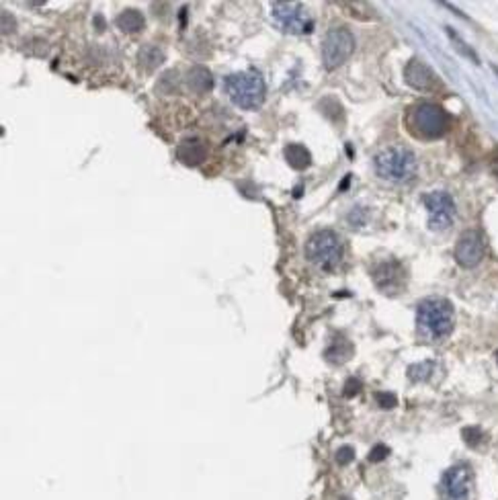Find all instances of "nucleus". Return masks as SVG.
I'll list each match as a JSON object with an SVG mask.
<instances>
[{
	"instance_id": "nucleus-1",
	"label": "nucleus",
	"mask_w": 498,
	"mask_h": 500,
	"mask_svg": "<svg viewBox=\"0 0 498 500\" xmlns=\"http://www.w3.org/2000/svg\"><path fill=\"white\" fill-rule=\"evenodd\" d=\"M455 324V312L449 300L428 297L416 308V326L419 333L428 340H441L449 336Z\"/></svg>"
},
{
	"instance_id": "nucleus-2",
	"label": "nucleus",
	"mask_w": 498,
	"mask_h": 500,
	"mask_svg": "<svg viewBox=\"0 0 498 500\" xmlns=\"http://www.w3.org/2000/svg\"><path fill=\"white\" fill-rule=\"evenodd\" d=\"M374 168L385 183L404 185L416 177V156L404 146H390L376 156Z\"/></svg>"
},
{
	"instance_id": "nucleus-3",
	"label": "nucleus",
	"mask_w": 498,
	"mask_h": 500,
	"mask_svg": "<svg viewBox=\"0 0 498 500\" xmlns=\"http://www.w3.org/2000/svg\"><path fill=\"white\" fill-rule=\"evenodd\" d=\"M406 125L410 134L421 140H439L449 132L451 120L443 107L435 103H419L408 111Z\"/></svg>"
},
{
	"instance_id": "nucleus-4",
	"label": "nucleus",
	"mask_w": 498,
	"mask_h": 500,
	"mask_svg": "<svg viewBox=\"0 0 498 500\" xmlns=\"http://www.w3.org/2000/svg\"><path fill=\"white\" fill-rule=\"evenodd\" d=\"M226 93L240 109H257L264 103L267 86L259 72H236L226 78Z\"/></svg>"
},
{
	"instance_id": "nucleus-5",
	"label": "nucleus",
	"mask_w": 498,
	"mask_h": 500,
	"mask_svg": "<svg viewBox=\"0 0 498 500\" xmlns=\"http://www.w3.org/2000/svg\"><path fill=\"white\" fill-rule=\"evenodd\" d=\"M343 240L332 230H318L309 236L306 244V257L320 269L331 271L343 259Z\"/></svg>"
},
{
	"instance_id": "nucleus-6",
	"label": "nucleus",
	"mask_w": 498,
	"mask_h": 500,
	"mask_svg": "<svg viewBox=\"0 0 498 500\" xmlns=\"http://www.w3.org/2000/svg\"><path fill=\"white\" fill-rule=\"evenodd\" d=\"M355 49V37L345 27H334L322 41V60L328 70L343 66Z\"/></svg>"
},
{
	"instance_id": "nucleus-7",
	"label": "nucleus",
	"mask_w": 498,
	"mask_h": 500,
	"mask_svg": "<svg viewBox=\"0 0 498 500\" xmlns=\"http://www.w3.org/2000/svg\"><path fill=\"white\" fill-rule=\"evenodd\" d=\"M271 13H273V21L279 29H283L285 33L300 35V33H312L314 29L312 19L300 2H273Z\"/></svg>"
},
{
	"instance_id": "nucleus-8",
	"label": "nucleus",
	"mask_w": 498,
	"mask_h": 500,
	"mask_svg": "<svg viewBox=\"0 0 498 500\" xmlns=\"http://www.w3.org/2000/svg\"><path fill=\"white\" fill-rule=\"evenodd\" d=\"M428 212V228L433 232L447 230L455 219V201L445 191H433L427 193L423 199Z\"/></svg>"
},
{
	"instance_id": "nucleus-9",
	"label": "nucleus",
	"mask_w": 498,
	"mask_h": 500,
	"mask_svg": "<svg viewBox=\"0 0 498 500\" xmlns=\"http://www.w3.org/2000/svg\"><path fill=\"white\" fill-rule=\"evenodd\" d=\"M470 484H472V472L468 466L449 468L441 480L443 500H468L470 499Z\"/></svg>"
},
{
	"instance_id": "nucleus-10",
	"label": "nucleus",
	"mask_w": 498,
	"mask_h": 500,
	"mask_svg": "<svg viewBox=\"0 0 498 500\" xmlns=\"http://www.w3.org/2000/svg\"><path fill=\"white\" fill-rule=\"evenodd\" d=\"M484 250H486V246H484L480 232L468 230L459 236L457 244H455V261L464 269H474L475 264H480V261L484 259Z\"/></svg>"
},
{
	"instance_id": "nucleus-11",
	"label": "nucleus",
	"mask_w": 498,
	"mask_h": 500,
	"mask_svg": "<svg viewBox=\"0 0 498 500\" xmlns=\"http://www.w3.org/2000/svg\"><path fill=\"white\" fill-rule=\"evenodd\" d=\"M371 275H374L376 287L383 293H388V295H396L404 287V281H406L404 267L396 261H383L380 264H376Z\"/></svg>"
},
{
	"instance_id": "nucleus-12",
	"label": "nucleus",
	"mask_w": 498,
	"mask_h": 500,
	"mask_svg": "<svg viewBox=\"0 0 498 500\" xmlns=\"http://www.w3.org/2000/svg\"><path fill=\"white\" fill-rule=\"evenodd\" d=\"M404 78L408 82V86L416 89V91H430L437 84V76L428 68L425 62L421 60H410L404 68Z\"/></svg>"
},
{
	"instance_id": "nucleus-13",
	"label": "nucleus",
	"mask_w": 498,
	"mask_h": 500,
	"mask_svg": "<svg viewBox=\"0 0 498 500\" xmlns=\"http://www.w3.org/2000/svg\"><path fill=\"white\" fill-rule=\"evenodd\" d=\"M205 156H208V148H205V142L199 138H187L177 146V158L185 167H199L201 162H205Z\"/></svg>"
},
{
	"instance_id": "nucleus-14",
	"label": "nucleus",
	"mask_w": 498,
	"mask_h": 500,
	"mask_svg": "<svg viewBox=\"0 0 498 500\" xmlns=\"http://www.w3.org/2000/svg\"><path fill=\"white\" fill-rule=\"evenodd\" d=\"M185 82H187V86H189L191 91L197 93V95L210 93L214 89V76H212V72L208 70V68H203V66H193L187 72V76H185Z\"/></svg>"
},
{
	"instance_id": "nucleus-15",
	"label": "nucleus",
	"mask_w": 498,
	"mask_h": 500,
	"mask_svg": "<svg viewBox=\"0 0 498 500\" xmlns=\"http://www.w3.org/2000/svg\"><path fill=\"white\" fill-rule=\"evenodd\" d=\"M166 53L160 46H143L138 51V66L143 72H154L165 64Z\"/></svg>"
},
{
	"instance_id": "nucleus-16",
	"label": "nucleus",
	"mask_w": 498,
	"mask_h": 500,
	"mask_svg": "<svg viewBox=\"0 0 498 500\" xmlns=\"http://www.w3.org/2000/svg\"><path fill=\"white\" fill-rule=\"evenodd\" d=\"M287 165L295 170H304L312 165V156H309L308 148H304L302 143H287L283 150Z\"/></svg>"
},
{
	"instance_id": "nucleus-17",
	"label": "nucleus",
	"mask_w": 498,
	"mask_h": 500,
	"mask_svg": "<svg viewBox=\"0 0 498 500\" xmlns=\"http://www.w3.org/2000/svg\"><path fill=\"white\" fill-rule=\"evenodd\" d=\"M351 353H353V347H351V342H349L347 338H340V336H338V338L332 342L331 347L326 349L324 357H326V361H328V363L340 365V363H345L347 359L351 357Z\"/></svg>"
},
{
	"instance_id": "nucleus-18",
	"label": "nucleus",
	"mask_w": 498,
	"mask_h": 500,
	"mask_svg": "<svg viewBox=\"0 0 498 500\" xmlns=\"http://www.w3.org/2000/svg\"><path fill=\"white\" fill-rule=\"evenodd\" d=\"M115 25H117L121 31H125V33H138L143 27V15L140 11H132V8H129V11H123L117 17Z\"/></svg>"
},
{
	"instance_id": "nucleus-19",
	"label": "nucleus",
	"mask_w": 498,
	"mask_h": 500,
	"mask_svg": "<svg viewBox=\"0 0 498 500\" xmlns=\"http://www.w3.org/2000/svg\"><path fill=\"white\" fill-rule=\"evenodd\" d=\"M433 363L430 361H427V363H419V365H412L410 369H408V378L412 381H425L428 380V376L433 373Z\"/></svg>"
},
{
	"instance_id": "nucleus-20",
	"label": "nucleus",
	"mask_w": 498,
	"mask_h": 500,
	"mask_svg": "<svg viewBox=\"0 0 498 500\" xmlns=\"http://www.w3.org/2000/svg\"><path fill=\"white\" fill-rule=\"evenodd\" d=\"M376 398H378V404H380L381 408H385V410H392V408L396 406V402H398V400H396V396H394V394H390V392H380Z\"/></svg>"
},
{
	"instance_id": "nucleus-21",
	"label": "nucleus",
	"mask_w": 498,
	"mask_h": 500,
	"mask_svg": "<svg viewBox=\"0 0 498 500\" xmlns=\"http://www.w3.org/2000/svg\"><path fill=\"white\" fill-rule=\"evenodd\" d=\"M353 457H355L353 447H340V449L336 451V461H338L340 466H347V463H351V461H353Z\"/></svg>"
},
{
	"instance_id": "nucleus-22",
	"label": "nucleus",
	"mask_w": 498,
	"mask_h": 500,
	"mask_svg": "<svg viewBox=\"0 0 498 500\" xmlns=\"http://www.w3.org/2000/svg\"><path fill=\"white\" fill-rule=\"evenodd\" d=\"M464 439H466V443H468V445L475 447V445L480 443V439H482V432H480V429H475V427L464 429Z\"/></svg>"
},
{
	"instance_id": "nucleus-23",
	"label": "nucleus",
	"mask_w": 498,
	"mask_h": 500,
	"mask_svg": "<svg viewBox=\"0 0 498 500\" xmlns=\"http://www.w3.org/2000/svg\"><path fill=\"white\" fill-rule=\"evenodd\" d=\"M388 453H390V449H388L385 445H376V447L371 449V453H369V461L378 463V461H381V459L388 457Z\"/></svg>"
},
{
	"instance_id": "nucleus-24",
	"label": "nucleus",
	"mask_w": 498,
	"mask_h": 500,
	"mask_svg": "<svg viewBox=\"0 0 498 500\" xmlns=\"http://www.w3.org/2000/svg\"><path fill=\"white\" fill-rule=\"evenodd\" d=\"M349 224H353V226H363V224H365V210H361V207L353 210V212L349 214Z\"/></svg>"
},
{
	"instance_id": "nucleus-25",
	"label": "nucleus",
	"mask_w": 498,
	"mask_h": 500,
	"mask_svg": "<svg viewBox=\"0 0 498 500\" xmlns=\"http://www.w3.org/2000/svg\"><path fill=\"white\" fill-rule=\"evenodd\" d=\"M359 390H361V383H359V380H349L347 381V385H345V396H347V398H351V396L359 394Z\"/></svg>"
},
{
	"instance_id": "nucleus-26",
	"label": "nucleus",
	"mask_w": 498,
	"mask_h": 500,
	"mask_svg": "<svg viewBox=\"0 0 498 500\" xmlns=\"http://www.w3.org/2000/svg\"><path fill=\"white\" fill-rule=\"evenodd\" d=\"M15 29V19L8 13H2V33H13Z\"/></svg>"
},
{
	"instance_id": "nucleus-27",
	"label": "nucleus",
	"mask_w": 498,
	"mask_h": 500,
	"mask_svg": "<svg viewBox=\"0 0 498 500\" xmlns=\"http://www.w3.org/2000/svg\"><path fill=\"white\" fill-rule=\"evenodd\" d=\"M497 361H498V355H497Z\"/></svg>"
}]
</instances>
